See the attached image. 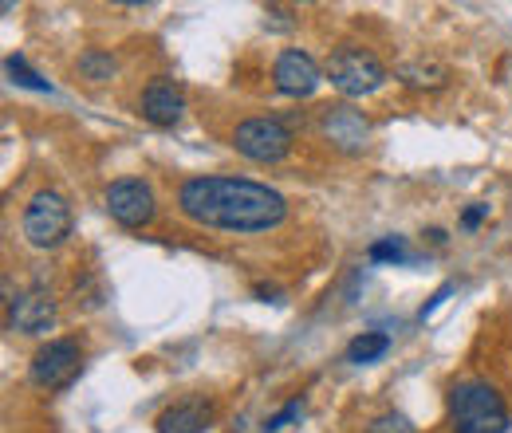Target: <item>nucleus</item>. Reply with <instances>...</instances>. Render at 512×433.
I'll return each mask as SVG.
<instances>
[{"label":"nucleus","mask_w":512,"mask_h":433,"mask_svg":"<svg viewBox=\"0 0 512 433\" xmlns=\"http://www.w3.org/2000/svg\"><path fill=\"white\" fill-rule=\"evenodd\" d=\"M174 201L186 221L221 233H268L288 221V197L280 189L233 174H193Z\"/></svg>","instance_id":"1"},{"label":"nucleus","mask_w":512,"mask_h":433,"mask_svg":"<svg viewBox=\"0 0 512 433\" xmlns=\"http://www.w3.org/2000/svg\"><path fill=\"white\" fill-rule=\"evenodd\" d=\"M449 433H509L512 414L497 382L489 378H457L446 394Z\"/></svg>","instance_id":"2"},{"label":"nucleus","mask_w":512,"mask_h":433,"mask_svg":"<svg viewBox=\"0 0 512 433\" xmlns=\"http://www.w3.org/2000/svg\"><path fill=\"white\" fill-rule=\"evenodd\" d=\"M75 229V217H71V205H67L64 193L56 189H36L20 213V237L40 252H52L71 237Z\"/></svg>","instance_id":"3"},{"label":"nucleus","mask_w":512,"mask_h":433,"mask_svg":"<svg viewBox=\"0 0 512 433\" xmlns=\"http://www.w3.org/2000/svg\"><path fill=\"white\" fill-rule=\"evenodd\" d=\"M327 79H331V87L339 95L363 99V95L379 91L386 83V63L363 44H339L327 56Z\"/></svg>","instance_id":"4"},{"label":"nucleus","mask_w":512,"mask_h":433,"mask_svg":"<svg viewBox=\"0 0 512 433\" xmlns=\"http://www.w3.org/2000/svg\"><path fill=\"white\" fill-rule=\"evenodd\" d=\"M296 146L292 126L276 115H256L233 126V150L249 162H284Z\"/></svg>","instance_id":"5"},{"label":"nucleus","mask_w":512,"mask_h":433,"mask_svg":"<svg viewBox=\"0 0 512 433\" xmlns=\"http://www.w3.org/2000/svg\"><path fill=\"white\" fill-rule=\"evenodd\" d=\"M83 371V343L75 335H60V339H48L32 363H28V382L40 386V390H64L71 386Z\"/></svg>","instance_id":"6"},{"label":"nucleus","mask_w":512,"mask_h":433,"mask_svg":"<svg viewBox=\"0 0 512 433\" xmlns=\"http://www.w3.org/2000/svg\"><path fill=\"white\" fill-rule=\"evenodd\" d=\"M103 205H107V213H111V221L115 225H123V229H146L154 217H158V201H154V189L150 182H142V178H115L107 193H103Z\"/></svg>","instance_id":"7"},{"label":"nucleus","mask_w":512,"mask_h":433,"mask_svg":"<svg viewBox=\"0 0 512 433\" xmlns=\"http://www.w3.org/2000/svg\"><path fill=\"white\" fill-rule=\"evenodd\" d=\"M272 83H276V91L280 95H288V99H308V95H316L323 83V71L320 63L312 60L304 48H284L276 63H272Z\"/></svg>","instance_id":"8"},{"label":"nucleus","mask_w":512,"mask_h":433,"mask_svg":"<svg viewBox=\"0 0 512 433\" xmlns=\"http://www.w3.org/2000/svg\"><path fill=\"white\" fill-rule=\"evenodd\" d=\"M8 327L20 335H44L56 327V300L44 284H32L16 296H8Z\"/></svg>","instance_id":"9"},{"label":"nucleus","mask_w":512,"mask_h":433,"mask_svg":"<svg viewBox=\"0 0 512 433\" xmlns=\"http://www.w3.org/2000/svg\"><path fill=\"white\" fill-rule=\"evenodd\" d=\"M320 134L343 154H359L371 142V123L351 103H331L320 111Z\"/></svg>","instance_id":"10"},{"label":"nucleus","mask_w":512,"mask_h":433,"mask_svg":"<svg viewBox=\"0 0 512 433\" xmlns=\"http://www.w3.org/2000/svg\"><path fill=\"white\" fill-rule=\"evenodd\" d=\"M138 115L150 126H162V130H166V126H178L182 115H186V91H182L174 79L154 75V79L142 87V95H138Z\"/></svg>","instance_id":"11"},{"label":"nucleus","mask_w":512,"mask_h":433,"mask_svg":"<svg viewBox=\"0 0 512 433\" xmlns=\"http://www.w3.org/2000/svg\"><path fill=\"white\" fill-rule=\"evenodd\" d=\"M217 418V406L213 398L205 394H186L178 402H170L158 418H154V430L158 433H205Z\"/></svg>","instance_id":"12"},{"label":"nucleus","mask_w":512,"mask_h":433,"mask_svg":"<svg viewBox=\"0 0 512 433\" xmlns=\"http://www.w3.org/2000/svg\"><path fill=\"white\" fill-rule=\"evenodd\" d=\"M386 351H390V335H383V331H359V335L347 343L343 359H347L351 367H371V363L383 359Z\"/></svg>","instance_id":"13"},{"label":"nucleus","mask_w":512,"mask_h":433,"mask_svg":"<svg viewBox=\"0 0 512 433\" xmlns=\"http://www.w3.org/2000/svg\"><path fill=\"white\" fill-rule=\"evenodd\" d=\"M398 79L406 83V87H418V91H434V87H442L449 79V71L442 63H426V60H414V63H402L398 67Z\"/></svg>","instance_id":"14"},{"label":"nucleus","mask_w":512,"mask_h":433,"mask_svg":"<svg viewBox=\"0 0 512 433\" xmlns=\"http://www.w3.org/2000/svg\"><path fill=\"white\" fill-rule=\"evenodd\" d=\"M75 67H79V75H83L87 83H107V79H115V71H119L115 56H111V52H103V48H87Z\"/></svg>","instance_id":"15"},{"label":"nucleus","mask_w":512,"mask_h":433,"mask_svg":"<svg viewBox=\"0 0 512 433\" xmlns=\"http://www.w3.org/2000/svg\"><path fill=\"white\" fill-rule=\"evenodd\" d=\"M367 260L371 264H414V248L406 245V237H383L367 248Z\"/></svg>","instance_id":"16"},{"label":"nucleus","mask_w":512,"mask_h":433,"mask_svg":"<svg viewBox=\"0 0 512 433\" xmlns=\"http://www.w3.org/2000/svg\"><path fill=\"white\" fill-rule=\"evenodd\" d=\"M4 71H8V79H12L16 87H28V91H52L48 79H40V75L28 67L24 56H8V60H4Z\"/></svg>","instance_id":"17"},{"label":"nucleus","mask_w":512,"mask_h":433,"mask_svg":"<svg viewBox=\"0 0 512 433\" xmlns=\"http://www.w3.org/2000/svg\"><path fill=\"white\" fill-rule=\"evenodd\" d=\"M304 418V398H292L288 406H280L272 418H264V426H260V433H284L288 426H296Z\"/></svg>","instance_id":"18"},{"label":"nucleus","mask_w":512,"mask_h":433,"mask_svg":"<svg viewBox=\"0 0 512 433\" xmlns=\"http://www.w3.org/2000/svg\"><path fill=\"white\" fill-rule=\"evenodd\" d=\"M367 433H418V430L410 426V418H406V414H398V410H386V414H379V418H371Z\"/></svg>","instance_id":"19"},{"label":"nucleus","mask_w":512,"mask_h":433,"mask_svg":"<svg viewBox=\"0 0 512 433\" xmlns=\"http://www.w3.org/2000/svg\"><path fill=\"white\" fill-rule=\"evenodd\" d=\"M485 217H489V205H485V201H473V205L461 213V229H465V233H473V229H481V221H485Z\"/></svg>","instance_id":"20"},{"label":"nucleus","mask_w":512,"mask_h":433,"mask_svg":"<svg viewBox=\"0 0 512 433\" xmlns=\"http://www.w3.org/2000/svg\"><path fill=\"white\" fill-rule=\"evenodd\" d=\"M449 292H453V284H442V288H438V292H434V296H430V304H426V308H422V315H418V319H422V323H426V319H430V315H434V311L442 308V304H446V296Z\"/></svg>","instance_id":"21"}]
</instances>
